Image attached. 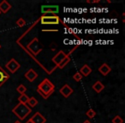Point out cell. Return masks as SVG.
<instances>
[{"instance_id": "21", "label": "cell", "mask_w": 125, "mask_h": 123, "mask_svg": "<svg viewBox=\"0 0 125 123\" xmlns=\"http://www.w3.org/2000/svg\"><path fill=\"white\" fill-rule=\"evenodd\" d=\"M111 122L112 123H123V120L121 116L116 115L112 120H111Z\"/></svg>"}, {"instance_id": "14", "label": "cell", "mask_w": 125, "mask_h": 123, "mask_svg": "<svg viewBox=\"0 0 125 123\" xmlns=\"http://www.w3.org/2000/svg\"><path fill=\"white\" fill-rule=\"evenodd\" d=\"M92 88L94 89V91L95 92H97V93H100V92L104 89V85H103L102 82L99 81V80H98V81H96L95 83L92 85Z\"/></svg>"}, {"instance_id": "25", "label": "cell", "mask_w": 125, "mask_h": 123, "mask_svg": "<svg viewBox=\"0 0 125 123\" xmlns=\"http://www.w3.org/2000/svg\"><path fill=\"white\" fill-rule=\"evenodd\" d=\"M83 123H91V121H89L88 120H86V121H84Z\"/></svg>"}, {"instance_id": "10", "label": "cell", "mask_w": 125, "mask_h": 123, "mask_svg": "<svg viewBox=\"0 0 125 123\" xmlns=\"http://www.w3.org/2000/svg\"><path fill=\"white\" fill-rule=\"evenodd\" d=\"M10 75L0 66V87L2 86L6 81L10 79Z\"/></svg>"}, {"instance_id": "15", "label": "cell", "mask_w": 125, "mask_h": 123, "mask_svg": "<svg viewBox=\"0 0 125 123\" xmlns=\"http://www.w3.org/2000/svg\"><path fill=\"white\" fill-rule=\"evenodd\" d=\"M70 57H67L65 59H63V60L62 61V62H61L60 63H59L58 65H57V68H60V69H62V68H64L65 66H66L67 64H68L69 63H70Z\"/></svg>"}, {"instance_id": "13", "label": "cell", "mask_w": 125, "mask_h": 123, "mask_svg": "<svg viewBox=\"0 0 125 123\" xmlns=\"http://www.w3.org/2000/svg\"><path fill=\"white\" fill-rule=\"evenodd\" d=\"M79 73L82 75V76H88L91 73H92V68L88 66L87 64H84L82 68H80Z\"/></svg>"}, {"instance_id": "24", "label": "cell", "mask_w": 125, "mask_h": 123, "mask_svg": "<svg viewBox=\"0 0 125 123\" xmlns=\"http://www.w3.org/2000/svg\"><path fill=\"white\" fill-rule=\"evenodd\" d=\"M43 32H57V30H42Z\"/></svg>"}, {"instance_id": "2", "label": "cell", "mask_w": 125, "mask_h": 123, "mask_svg": "<svg viewBox=\"0 0 125 123\" xmlns=\"http://www.w3.org/2000/svg\"><path fill=\"white\" fill-rule=\"evenodd\" d=\"M31 112H32L31 108L27 105V104H21V103H19L12 109V113L16 114V116H17L20 121H23Z\"/></svg>"}, {"instance_id": "11", "label": "cell", "mask_w": 125, "mask_h": 123, "mask_svg": "<svg viewBox=\"0 0 125 123\" xmlns=\"http://www.w3.org/2000/svg\"><path fill=\"white\" fill-rule=\"evenodd\" d=\"M11 8H12L11 4L6 0H3L2 2L0 3V12H1V14L2 13L3 14H6Z\"/></svg>"}, {"instance_id": "27", "label": "cell", "mask_w": 125, "mask_h": 123, "mask_svg": "<svg viewBox=\"0 0 125 123\" xmlns=\"http://www.w3.org/2000/svg\"><path fill=\"white\" fill-rule=\"evenodd\" d=\"M14 123H21V121H16Z\"/></svg>"}, {"instance_id": "12", "label": "cell", "mask_w": 125, "mask_h": 123, "mask_svg": "<svg viewBox=\"0 0 125 123\" xmlns=\"http://www.w3.org/2000/svg\"><path fill=\"white\" fill-rule=\"evenodd\" d=\"M111 71V68L107 63H103L100 67L99 68V72L104 76H106Z\"/></svg>"}, {"instance_id": "28", "label": "cell", "mask_w": 125, "mask_h": 123, "mask_svg": "<svg viewBox=\"0 0 125 123\" xmlns=\"http://www.w3.org/2000/svg\"><path fill=\"white\" fill-rule=\"evenodd\" d=\"M0 49H1V45H0Z\"/></svg>"}, {"instance_id": "22", "label": "cell", "mask_w": 125, "mask_h": 123, "mask_svg": "<svg viewBox=\"0 0 125 123\" xmlns=\"http://www.w3.org/2000/svg\"><path fill=\"white\" fill-rule=\"evenodd\" d=\"M82 78H83V76H82V75H81L79 72H76V73H75V75H73V79L75 80V81H77V82L81 81V80H82Z\"/></svg>"}, {"instance_id": "6", "label": "cell", "mask_w": 125, "mask_h": 123, "mask_svg": "<svg viewBox=\"0 0 125 123\" xmlns=\"http://www.w3.org/2000/svg\"><path fill=\"white\" fill-rule=\"evenodd\" d=\"M59 11L58 5H42L41 6V12L43 15L52 14L56 15Z\"/></svg>"}, {"instance_id": "1", "label": "cell", "mask_w": 125, "mask_h": 123, "mask_svg": "<svg viewBox=\"0 0 125 123\" xmlns=\"http://www.w3.org/2000/svg\"><path fill=\"white\" fill-rule=\"evenodd\" d=\"M55 91V85L49 79L45 78L37 86V92L43 97L47 99Z\"/></svg>"}, {"instance_id": "3", "label": "cell", "mask_w": 125, "mask_h": 123, "mask_svg": "<svg viewBox=\"0 0 125 123\" xmlns=\"http://www.w3.org/2000/svg\"><path fill=\"white\" fill-rule=\"evenodd\" d=\"M39 21H40V23L42 25H57L59 23L64 25L63 21H62V20L57 15H51V16L43 15L40 16Z\"/></svg>"}, {"instance_id": "18", "label": "cell", "mask_w": 125, "mask_h": 123, "mask_svg": "<svg viewBox=\"0 0 125 123\" xmlns=\"http://www.w3.org/2000/svg\"><path fill=\"white\" fill-rule=\"evenodd\" d=\"M16 91H17L18 92H19L20 94H25L27 92V87L25 86L24 85H22V84H21V85H19L17 86V88H16Z\"/></svg>"}, {"instance_id": "9", "label": "cell", "mask_w": 125, "mask_h": 123, "mask_svg": "<svg viewBox=\"0 0 125 123\" xmlns=\"http://www.w3.org/2000/svg\"><path fill=\"white\" fill-rule=\"evenodd\" d=\"M33 123H45L46 122V119L45 116H43L40 112H36L31 118H30Z\"/></svg>"}, {"instance_id": "16", "label": "cell", "mask_w": 125, "mask_h": 123, "mask_svg": "<svg viewBox=\"0 0 125 123\" xmlns=\"http://www.w3.org/2000/svg\"><path fill=\"white\" fill-rule=\"evenodd\" d=\"M28 99H29V97H28V96L27 95L26 93H25V94H21V95L19 97H18V101H19V103H21V104H28Z\"/></svg>"}, {"instance_id": "5", "label": "cell", "mask_w": 125, "mask_h": 123, "mask_svg": "<svg viewBox=\"0 0 125 123\" xmlns=\"http://www.w3.org/2000/svg\"><path fill=\"white\" fill-rule=\"evenodd\" d=\"M71 52L72 51H70L68 54H66L63 50H59V51L52 58V61L55 63L56 66H57V65H58L59 63L63 60V59H65L67 57H70V55L71 54Z\"/></svg>"}, {"instance_id": "19", "label": "cell", "mask_w": 125, "mask_h": 123, "mask_svg": "<svg viewBox=\"0 0 125 123\" xmlns=\"http://www.w3.org/2000/svg\"><path fill=\"white\" fill-rule=\"evenodd\" d=\"M16 26L19 27V28H23L24 26H26L27 21H25V20L23 19V18H19V19H18L17 21H16Z\"/></svg>"}, {"instance_id": "17", "label": "cell", "mask_w": 125, "mask_h": 123, "mask_svg": "<svg viewBox=\"0 0 125 123\" xmlns=\"http://www.w3.org/2000/svg\"><path fill=\"white\" fill-rule=\"evenodd\" d=\"M28 104H29V106L31 108H33L38 104V100H37L34 97H29V99H28Z\"/></svg>"}, {"instance_id": "29", "label": "cell", "mask_w": 125, "mask_h": 123, "mask_svg": "<svg viewBox=\"0 0 125 123\" xmlns=\"http://www.w3.org/2000/svg\"><path fill=\"white\" fill-rule=\"evenodd\" d=\"M0 15H1V12H0Z\"/></svg>"}, {"instance_id": "7", "label": "cell", "mask_w": 125, "mask_h": 123, "mask_svg": "<svg viewBox=\"0 0 125 123\" xmlns=\"http://www.w3.org/2000/svg\"><path fill=\"white\" fill-rule=\"evenodd\" d=\"M59 92L63 96V97L68 98L70 95L74 92V89L72 87H70L68 84H65L63 86H62L59 90Z\"/></svg>"}, {"instance_id": "20", "label": "cell", "mask_w": 125, "mask_h": 123, "mask_svg": "<svg viewBox=\"0 0 125 123\" xmlns=\"http://www.w3.org/2000/svg\"><path fill=\"white\" fill-rule=\"evenodd\" d=\"M86 115L88 118H94L96 115V111L93 109H89L86 112Z\"/></svg>"}, {"instance_id": "23", "label": "cell", "mask_w": 125, "mask_h": 123, "mask_svg": "<svg viewBox=\"0 0 125 123\" xmlns=\"http://www.w3.org/2000/svg\"><path fill=\"white\" fill-rule=\"evenodd\" d=\"M87 3H88V4H96V3H99V0H95V1H90V0H87Z\"/></svg>"}, {"instance_id": "4", "label": "cell", "mask_w": 125, "mask_h": 123, "mask_svg": "<svg viewBox=\"0 0 125 123\" xmlns=\"http://www.w3.org/2000/svg\"><path fill=\"white\" fill-rule=\"evenodd\" d=\"M5 68H7V69H9V71L10 72L11 74H15L16 72H17V70L19 69L20 68H21V64H20L15 58H11L5 64Z\"/></svg>"}, {"instance_id": "8", "label": "cell", "mask_w": 125, "mask_h": 123, "mask_svg": "<svg viewBox=\"0 0 125 123\" xmlns=\"http://www.w3.org/2000/svg\"><path fill=\"white\" fill-rule=\"evenodd\" d=\"M24 76L29 82H33L37 79V77H38V74H37L33 68H30V69H28V71L24 74Z\"/></svg>"}, {"instance_id": "26", "label": "cell", "mask_w": 125, "mask_h": 123, "mask_svg": "<svg viewBox=\"0 0 125 123\" xmlns=\"http://www.w3.org/2000/svg\"><path fill=\"white\" fill-rule=\"evenodd\" d=\"M26 123H33V121H31V120H30V119H29V120H28V121H27V122H26Z\"/></svg>"}]
</instances>
